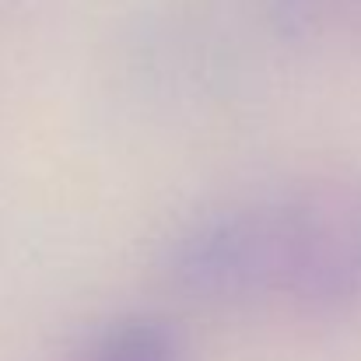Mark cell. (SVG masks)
<instances>
[{"label": "cell", "instance_id": "obj_1", "mask_svg": "<svg viewBox=\"0 0 361 361\" xmlns=\"http://www.w3.org/2000/svg\"><path fill=\"white\" fill-rule=\"evenodd\" d=\"M277 295L312 316L361 309V176L323 172L270 197Z\"/></svg>", "mask_w": 361, "mask_h": 361}, {"label": "cell", "instance_id": "obj_2", "mask_svg": "<svg viewBox=\"0 0 361 361\" xmlns=\"http://www.w3.org/2000/svg\"><path fill=\"white\" fill-rule=\"evenodd\" d=\"M165 274L193 302L245 305L277 295L270 197L211 207L186 221L165 249Z\"/></svg>", "mask_w": 361, "mask_h": 361}, {"label": "cell", "instance_id": "obj_3", "mask_svg": "<svg viewBox=\"0 0 361 361\" xmlns=\"http://www.w3.org/2000/svg\"><path fill=\"white\" fill-rule=\"evenodd\" d=\"M81 361H183L176 330L161 316H123L109 323Z\"/></svg>", "mask_w": 361, "mask_h": 361}, {"label": "cell", "instance_id": "obj_4", "mask_svg": "<svg viewBox=\"0 0 361 361\" xmlns=\"http://www.w3.org/2000/svg\"><path fill=\"white\" fill-rule=\"evenodd\" d=\"M267 7L284 35H298L312 21V0H267Z\"/></svg>", "mask_w": 361, "mask_h": 361}]
</instances>
